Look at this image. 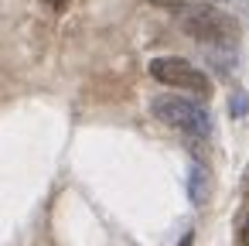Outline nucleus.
Segmentation results:
<instances>
[{
  "instance_id": "nucleus-2",
  "label": "nucleus",
  "mask_w": 249,
  "mask_h": 246,
  "mask_svg": "<svg viewBox=\"0 0 249 246\" xmlns=\"http://www.w3.org/2000/svg\"><path fill=\"white\" fill-rule=\"evenodd\" d=\"M150 110H154V116H157L160 123H167V127H174V130H184V133H191V137H208V133H212V116H208V110H205L201 103L184 99V96H174V93L157 96V99L150 103Z\"/></svg>"
},
{
  "instance_id": "nucleus-1",
  "label": "nucleus",
  "mask_w": 249,
  "mask_h": 246,
  "mask_svg": "<svg viewBox=\"0 0 249 246\" xmlns=\"http://www.w3.org/2000/svg\"><path fill=\"white\" fill-rule=\"evenodd\" d=\"M181 28H184L195 41H205V45H232V41L239 38L235 18H229L225 11H218V7H212V4H195L191 11H184Z\"/></svg>"
},
{
  "instance_id": "nucleus-9",
  "label": "nucleus",
  "mask_w": 249,
  "mask_h": 246,
  "mask_svg": "<svg viewBox=\"0 0 249 246\" xmlns=\"http://www.w3.org/2000/svg\"><path fill=\"white\" fill-rule=\"evenodd\" d=\"M242 246H249V219H246V226H242Z\"/></svg>"
},
{
  "instance_id": "nucleus-7",
  "label": "nucleus",
  "mask_w": 249,
  "mask_h": 246,
  "mask_svg": "<svg viewBox=\"0 0 249 246\" xmlns=\"http://www.w3.org/2000/svg\"><path fill=\"white\" fill-rule=\"evenodd\" d=\"M48 4H52V7H55V11H65V7H69V4H72V0H48Z\"/></svg>"
},
{
  "instance_id": "nucleus-8",
  "label": "nucleus",
  "mask_w": 249,
  "mask_h": 246,
  "mask_svg": "<svg viewBox=\"0 0 249 246\" xmlns=\"http://www.w3.org/2000/svg\"><path fill=\"white\" fill-rule=\"evenodd\" d=\"M242 195H249V168H246V174H242Z\"/></svg>"
},
{
  "instance_id": "nucleus-5",
  "label": "nucleus",
  "mask_w": 249,
  "mask_h": 246,
  "mask_svg": "<svg viewBox=\"0 0 249 246\" xmlns=\"http://www.w3.org/2000/svg\"><path fill=\"white\" fill-rule=\"evenodd\" d=\"M232 116H246V110H249V99H246V93H232Z\"/></svg>"
},
{
  "instance_id": "nucleus-3",
  "label": "nucleus",
  "mask_w": 249,
  "mask_h": 246,
  "mask_svg": "<svg viewBox=\"0 0 249 246\" xmlns=\"http://www.w3.org/2000/svg\"><path fill=\"white\" fill-rule=\"evenodd\" d=\"M150 76H154L157 82H164V86H174V89L198 93L201 99L212 93V82H208V76H205L201 69H195L188 58H171V55H164V58H154V62H150Z\"/></svg>"
},
{
  "instance_id": "nucleus-4",
  "label": "nucleus",
  "mask_w": 249,
  "mask_h": 246,
  "mask_svg": "<svg viewBox=\"0 0 249 246\" xmlns=\"http://www.w3.org/2000/svg\"><path fill=\"white\" fill-rule=\"evenodd\" d=\"M188 195H191V202H195V205L208 202V195H212V174H208V168H205V164H195V168H191Z\"/></svg>"
},
{
  "instance_id": "nucleus-6",
  "label": "nucleus",
  "mask_w": 249,
  "mask_h": 246,
  "mask_svg": "<svg viewBox=\"0 0 249 246\" xmlns=\"http://www.w3.org/2000/svg\"><path fill=\"white\" fill-rule=\"evenodd\" d=\"M150 4H154V7H164V11H181L188 0H150Z\"/></svg>"
}]
</instances>
